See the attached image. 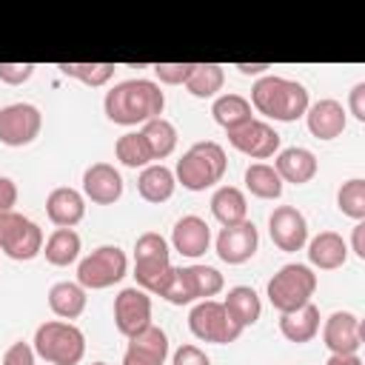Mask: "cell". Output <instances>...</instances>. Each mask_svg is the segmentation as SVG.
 I'll use <instances>...</instances> for the list:
<instances>
[{"label":"cell","instance_id":"277c9868","mask_svg":"<svg viewBox=\"0 0 365 365\" xmlns=\"http://www.w3.org/2000/svg\"><path fill=\"white\" fill-rule=\"evenodd\" d=\"M31 348L48 365H80L86 356V334L66 319H48L37 325Z\"/></svg>","mask_w":365,"mask_h":365},{"label":"cell","instance_id":"f6af8a7d","mask_svg":"<svg viewBox=\"0 0 365 365\" xmlns=\"http://www.w3.org/2000/svg\"><path fill=\"white\" fill-rule=\"evenodd\" d=\"M325 365H362L359 354H331Z\"/></svg>","mask_w":365,"mask_h":365},{"label":"cell","instance_id":"60d3db41","mask_svg":"<svg viewBox=\"0 0 365 365\" xmlns=\"http://www.w3.org/2000/svg\"><path fill=\"white\" fill-rule=\"evenodd\" d=\"M354 120L365 123V83H356L351 91H348V108H345Z\"/></svg>","mask_w":365,"mask_h":365},{"label":"cell","instance_id":"8fae6325","mask_svg":"<svg viewBox=\"0 0 365 365\" xmlns=\"http://www.w3.org/2000/svg\"><path fill=\"white\" fill-rule=\"evenodd\" d=\"M228 143L240 154H245L251 160H268V157H274L279 151V134H277V128L271 123H265V120H257V117L248 120V123H242L240 128L228 131Z\"/></svg>","mask_w":365,"mask_h":365},{"label":"cell","instance_id":"484cf974","mask_svg":"<svg viewBox=\"0 0 365 365\" xmlns=\"http://www.w3.org/2000/svg\"><path fill=\"white\" fill-rule=\"evenodd\" d=\"M211 214L217 217V222L225 225H240L248 220V200L237 185H220L211 194Z\"/></svg>","mask_w":365,"mask_h":365},{"label":"cell","instance_id":"2e32d148","mask_svg":"<svg viewBox=\"0 0 365 365\" xmlns=\"http://www.w3.org/2000/svg\"><path fill=\"white\" fill-rule=\"evenodd\" d=\"M83 197L97 205H114L123 197V177L111 163H91L83 171Z\"/></svg>","mask_w":365,"mask_h":365},{"label":"cell","instance_id":"ba28073f","mask_svg":"<svg viewBox=\"0 0 365 365\" xmlns=\"http://www.w3.org/2000/svg\"><path fill=\"white\" fill-rule=\"evenodd\" d=\"M0 251L9 259L17 262H29L37 254H43V231L34 220L17 214V211H6L0 214Z\"/></svg>","mask_w":365,"mask_h":365},{"label":"cell","instance_id":"d4e9b609","mask_svg":"<svg viewBox=\"0 0 365 365\" xmlns=\"http://www.w3.org/2000/svg\"><path fill=\"white\" fill-rule=\"evenodd\" d=\"M279 334L297 345L311 342L319 334V308L314 302H308L291 314H279Z\"/></svg>","mask_w":365,"mask_h":365},{"label":"cell","instance_id":"4316f807","mask_svg":"<svg viewBox=\"0 0 365 365\" xmlns=\"http://www.w3.org/2000/svg\"><path fill=\"white\" fill-rule=\"evenodd\" d=\"M86 288L80 282H68V279H60L48 288V308L54 317L60 319H77L83 311H86Z\"/></svg>","mask_w":365,"mask_h":365},{"label":"cell","instance_id":"836d02e7","mask_svg":"<svg viewBox=\"0 0 365 365\" xmlns=\"http://www.w3.org/2000/svg\"><path fill=\"white\" fill-rule=\"evenodd\" d=\"M114 157L125 165V168H145L154 163L151 151H148V143L140 131H125L123 137H117L114 143Z\"/></svg>","mask_w":365,"mask_h":365},{"label":"cell","instance_id":"7a4b0ae2","mask_svg":"<svg viewBox=\"0 0 365 365\" xmlns=\"http://www.w3.org/2000/svg\"><path fill=\"white\" fill-rule=\"evenodd\" d=\"M251 108L268 120L277 123H294L299 117H305L311 100H308V88L297 80L279 77V74H265L257 77V83L251 86Z\"/></svg>","mask_w":365,"mask_h":365},{"label":"cell","instance_id":"f546056e","mask_svg":"<svg viewBox=\"0 0 365 365\" xmlns=\"http://www.w3.org/2000/svg\"><path fill=\"white\" fill-rule=\"evenodd\" d=\"M80 234L74 228H54L48 234V240L43 242V254H46V262L57 265V268H66L71 262H77L80 257Z\"/></svg>","mask_w":365,"mask_h":365},{"label":"cell","instance_id":"b9f144b4","mask_svg":"<svg viewBox=\"0 0 365 365\" xmlns=\"http://www.w3.org/2000/svg\"><path fill=\"white\" fill-rule=\"evenodd\" d=\"M17 205V185L11 177H0V214L14 211Z\"/></svg>","mask_w":365,"mask_h":365},{"label":"cell","instance_id":"ac0fdd59","mask_svg":"<svg viewBox=\"0 0 365 365\" xmlns=\"http://www.w3.org/2000/svg\"><path fill=\"white\" fill-rule=\"evenodd\" d=\"M305 125H308V131H311L317 140H334V137H339V134L345 131V125H348V111H345V106H342L339 100L322 97V100H317V103L308 106V111H305Z\"/></svg>","mask_w":365,"mask_h":365},{"label":"cell","instance_id":"d590c367","mask_svg":"<svg viewBox=\"0 0 365 365\" xmlns=\"http://www.w3.org/2000/svg\"><path fill=\"white\" fill-rule=\"evenodd\" d=\"M336 208H339L345 217L356 220V222L365 220V180H362V177L345 180V182L339 185V191H336Z\"/></svg>","mask_w":365,"mask_h":365},{"label":"cell","instance_id":"4dcf8cb0","mask_svg":"<svg viewBox=\"0 0 365 365\" xmlns=\"http://www.w3.org/2000/svg\"><path fill=\"white\" fill-rule=\"evenodd\" d=\"M222 83H225V68L220 63H194L185 80V88L191 97L208 100V97H217V91H222Z\"/></svg>","mask_w":365,"mask_h":365},{"label":"cell","instance_id":"ab89813d","mask_svg":"<svg viewBox=\"0 0 365 365\" xmlns=\"http://www.w3.org/2000/svg\"><path fill=\"white\" fill-rule=\"evenodd\" d=\"M171 365H211L208 354L200 348V345H180L174 354H171Z\"/></svg>","mask_w":365,"mask_h":365},{"label":"cell","instance_id":"44dd1931","mask_svg":"<svg viewBox=\"0 0 365 365\" xmlns=\"http://www.w3.org/2000/svg\"><path fill=\"white\" fill-rule=\"evenodd\" d=\"M46 214L57 228H74L86 217V197L77 188L60 185L46 197Z\"/></svg>","mask_w":365,"mask_h":365},{"label":"cell","instance_id":"cb8c5ba5","mask_svg":"<svg viewBox=\"0 0 365 365\" xmlns=\"http://www.w3.org/2000/svg\"><path fill=\"white\" fill-rule=\"evenodd\" d=\"M222 305H225L228 317H231L242 331H245L248 325H254V322L262 317V299H259V294H257L251 285H234V288H228Z\"/></svg>","mask_w":365,"mask_h":365},{"label":"cell","instance_id":"5b68a950","mask_svg":"<svg viewBox=\"0 0 365 365\" xmlns=\"http://www.w3.org/2000/svg\"><path fill=\"white\" fill-rule=\"evenodd\" d=\"M314 291H317V274L311 271V265L288 262V265H282L268 279L265 297H268V302L279 314H291V311L308 305L311 297H314Z\"/></svg>","mask_w":365,"mask_h":365},{"label":"cell","instance_id":"d6a6232c","mask_svg":"<svg viewBox=\"0 0 365 365\" xmlns=\"http://www.w3.org/2000/svg\"><path fill=\"white\" fill-rule=\"evenodd\" d=\"M245 188L259 200H279L282 197V180L268 163H251L245 168Z\"/></svg>","mask_w":365,"mask_h":365},{"label":"cell","instance_id":"7402d4cb","mask_svg":"<svg viewBox=\"0 0 365 365\" xmlns=\"http://www.w3.org/2000/svg\"><path fill=\"white\" fill-rule=\"evenodd\" d=\"M308 245V262L319 271H336L348 262V242L336 231H319Z\"/></svg>","mask_w":365,"mask_h":365},{"label":"cell","instance_id":"ee69618b","mask_svg":"<svg viewBox=\"0 0 365 365\" xmlns=\"http://www.w3.org/2000/svg\"><path fill=\"white\" fill-rule=\"evenodd\" d=\"M234 68L240 74H245V77H265V71L271 68V63H237Z\"/></svg>","mask_w":365,"mask_h":365},{"label":"cell","instance_id":"f35d334b","mask_svg":"<svg viewBox=\"0 0 365 365\" xmlns=\"http://www.w3.org/2000/svg\"><path fill=\"white\" fill-rule=\"evenodd\" d=\"M34 359H37L34 348L20 339V342H11V345L3 351V362H0V365H34Z\"/></svg>","mask_w":365,"mask_h":365},{"label":"cell","instance_id":"ffe728a7","mask_svg":"<svg viewBox=\"0 0 365 365\" xmlns=\"http://www.w3.org/2000/svg\"><path fill=\"white\" fill-rule=\"evenodd\" d=\"M317 157L314 151L302 148V145H291V148H279L277 157H274V171L279 174L282 182H294V185H302V182H311L317 177Z\"/></svg>","mask_w":365,"mask_h":365},{"label":"cell","instance_id":"603a6c76","mask_svg":"<svg viewBox=\"0 0 365 365\" xmlns=\"http://www.w3.org/2000/svg\"><path fill=\"white\" fill-rule=\"evenodd\" d=\"M174 188H177L174 171H171L168 165H163V163L145 165V168L140 171V177H137V191H140V197H143L145 202H154V205L171 200Z\"/></svg>","mask_w":365,"mask_h":365},{"label":"cell","instance_id":"9a60e30c","mask_svg":"<svg viewBox=\"0 0 365 365\" xmlns=\"http://www.w3.org/2000/svg\"><path fill=\"white\" fill-rule=\"evenodd\" d=\"M365 339L362 322L351 311H334L322 325V342L331 354H356Z\"/></svg>","mask_w":365,"mask_h":365},{"label":"cell","instance_id":"1f68e13d","mask_svg":"<svg viewBox=\"0 0 365 365\" xmlns=\"http://www.w3.org/2000/svg\"><path fill=\"white\" fill-rule=\"evenodd\" d=\"M140 134L145 137L148 151H151L154 160H165V157L174 154V148H177V128H174V123L165 120V117L148 120V123L140 128Z\"/></svg>","mask_w":365,"mask_h":365},{"label":"cell","instance_id":"9c48e42d","mask_svg":"<svg viewBox=\"0 0 365 365\" xmlns=\"http://www.w3.org/2000/svg\"><path fill=\"white\" fill-rule=\"evenodd\" d=\"M188 328L197 339L202 342H214V345H228L237 342L242 328L228 317L225 305L217 299H200L191 311H188Z\"/></svg>","mask_w":365,"mask_h":365},{"label":"cell","instance_id":"8d00e7d4","mask_svg":"<svg viewBox=\"0 0 365 365\" xmlns=\"http://www.w3.org/2000/svg\"><path fill=\"white\" fill-rule=\"evenodd\" d=\"M191 68H194V63H157L154 66V74L165 86H185Z\"/></svg>","mask_w":365,"mask_h":365},{"label":"cell","instance_id":"7bdbcfd3","mask_svg":"<svg viewBox=\"0 0 365 365\" xmlns=\"http://www.w3.org/2000/svg\"><path fill=\"white\" fill-rule=\"evenodd\" d=\"M351 251L359 259H365V222H356L354 225V231H351Z\"/></svg>","mask_w":365,"mask_h":365},{"label":"cell","instance_id":"f1b7e54d","mask_svg":"<svg viewBox=\"0 0 365 365\" xmlns=\"http://www.w3.org/2000/svg\"><path fill=\"white\" fill-rule=\"evenodd\" d=\"M211 117H214V123H217L220 128L234 131V128H240L242 123L254 120V108H251L248 97L228 91V94L214 97V103H211Z\"/></svg>","mask_w":365,"mask_h":365},{"label":"cell","instance_id":"8992f818","mask_svg":"<svg viewBox=\"0 0 365 365\" xmlns=\"http://www.w3.org/2000/svg\"><path fill=\"white\" fill-rule=\"evenodd\" d=\"M171 251L163 234L157 231H145L137 237L134 242V279L137 288L157 294L160 285L165 282V277L171 274Z\"/></svg>","mask_w":365,"mask_h":365},{"label":"cell","instance_id":"e0dca14e","mask_svg":"<svg viewBox=\"0 0 365 365\" xmlns=\"http://www.w3.org/2000/svg\"><path fill=\"white\" fill-rule=\"evenodd\" d=\"M168 356V336L154 322L140 334L128 336V348L123 354V365H165Z\"/></svg>","mask_w":365,"mask_h":365},{"label":"cell","instance_id":"52a82bcc","mask_svg":"<svg viewBox=\"0 0 365 365\" xmlns=\"http://www.w3.org/2000/svg\"><path fill=\"white\" fill-rule=\"evenodd\" d=\"M128 274V257L117 245H100L77 262V282L88 291H103L117 285Z\"/></svg>","mask_w":365,"mask_h":365},{"label":"cell","instance_id":"bcb514c9","mask_svg":"<svg viewBox=\"0 0 365 365\" xmlns=\"http://www.w3.org/2000/svg\"><path fill=\"white\" fill-rule=\"evenodd\" d=\"M91 365H106V362H91Z\"/></svg>","mask_w":365,"mask_h":365},{"label":"cell","instance_id":"30bf717a","mask_svg":"<svg viewBox=\"0 0 365 365\" xmlns=\"http://www.w3.org/2000/svg\"><path fill=\"white\" fill-rule=\"evenodd\" d=\"M43 114L31 103H9L0 108V143L9 148H23L40 137Z\"/></svg>","mask_w":365,"mask_h":365},{"label":"cell","instance_id":"6da1fadb","mask_svg":"<svg viewBox=\"0 0 365 365\" xmlns=\"http://www.w3.org/2000/svg\"><path fill=\"white\" fill-rule=\"evenodd\" d=\"M165 108V94L160 83L134 77L111 86L103 97V111L117 125H145L148 120L160 117Z\"/></svg>","mask_w":365,"mask_h":365},{"label":"cell","instance_id":"e575fe53","mask_svg":"<svg viewBox=\"0 0 365 365\" xmlns=\"http://www.w3.org/2000/svg\"><path fill=\"white\" fill-rule=\"evenodd\" d=\"M57 68L71 80H80L91 88H100L114 77L117 66L114 63H57Z\"/></svg>","mask_w":365,"mask_h":365},{"label":"cell","instance_id":"83f0119b","mask_svg":"<svg viewBox=\"0 0 365 365\" xmlns=\"http://www.w3.org/2000/svg\"><path fill=\"white\" fill-rule=\"evenodd\" d=\"M180 277H182V285H185V294H188L191 302L211 299L225 285L222 274L217 268H211V265H185V268H180Z\"/></svg>","mask_w":365,"mask_h":365},{"label":"cell","instance_id":"7c38bea8","mask_svg":"<svg viewBox=\"0 0 365 365\" xmlns=\"http://www.w3.org/2000/svg\"><path fill=\"white\" fill-rule=\"evenodd\" d=\"M268 234L279 251H288V254L302 251L308 242V220L294 205H277L268 214Z\"/></svg>","mask_w":365,"mask_h":365},{"label":"cell","instance_id":"3957f363","mask_svg":"<svg viewBox=\"0 0 365 365\" xmlns=\"http://www.w3.org/2000/svg\"><path fill=\"white\" fill-rule=\"evenodd\" d=\"M225 168H228V160H225L222 145L214 140H202V143H194L177 160L174 180L188 191H205L222 180Z\"/></svg>","mask_w":365,"mask_h":365},{"label":"cell","instance_id":"74e56055","mask_svg":"<svg viewBox=\"0 0 365 365\" xmlns=\"http://www.w3.org/2000/svg\"><path fill=\"white\" fill-rule=\"evenodd\" d=\"M34 63H0V83L6 86H23L34 74Z\"/></svg>","mask_w":365,"mask_h":365},{"label":"cell","instance_id":"d6986e66","mask_svg":"<svg viewBox=\"0 0 365 365\" xmlns=\"http://www.w3.org/2000/svg\"><path fill=\"white\" fill-rule=\"evenodd\" d=\"M171 245H174L177 254L188 257V259L202 257L208 251V245H211V228H208V222L202 217H197V214L180 217L174 222V228H171Z\"/></svg>","mask_w":365,"mask_h":365},{"label":"cell","instance_id":"4fadbf2b","mask_svg":"<svg viewBox=\"0 0 365 365\" xmlns=\"http://www.w3.org/2000/svg\"><path fill=\"white\" fill-rule=\"evenodd\" d=\"M114 325L123 336H134L143 328H148L151 325V297H148V291H143L137 285L123 288L114 297Z\"/></svg>","mask_w":365,"mask_h":365},{"label":"cell","instance_id":"5bb4252c","mask_svg":"<svg viewBox=\"0 0 365 365\" xmlns=\"http://www.w3.org/2000/svg\"><path fill=\"white\" fill-rule=\"evenodd\" d=\"M214 248H217V257H220L222 262H228V265H242V262H248V259L257 254V248H259V231H257V225L248 222V220L240 222V225H225V228L217 234Z\"/></svg>","mask_w":365,"mask_h":365}]
</instances>
